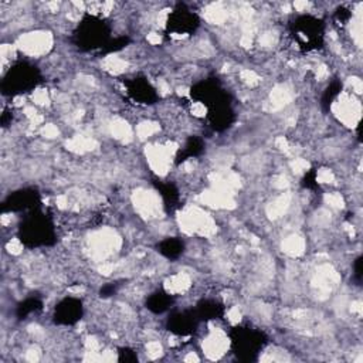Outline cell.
Returning a JSON list of instances; mask_svg holds the SVG:
<instances>
[{
	"mask_svg": "<svg viewBox=\"0 0 363 363\" xmlns=\"http://www.w3.org/2000/svg\"><path fill=\"white\" fill-rule=\"evenodd\" d=\"M40 82L38 70L29 62H19L13 66L2 81V90L6 95H21L30 93Z\"/></svg>",
	"mask_w": 363,
	"mask_h": 363,
	"instance_id": "6da1fadb",
	"label": "cell"
},
{
	"mask_svg": "<svg viewBox=\"0 0 363 363\" xmlns=\"http://www.w3.org/2000/svg\"><path fill=\"white\" fill-rule=\"evenodd\" d=\"M77 45L82 50H97L110 45V27L98 17H85L75 33Z\"/></svg>",
	"mask_w": 363,
	"mask_h": 363,
	"instance_id": "7a4b0ae2",
	"label": "cell"
},
{
	"mask_svg": "<svg viewBox=\"0 0 363 363\" xmlns=\"http://www.w3.org/2000/svg\"><path fill=\"white\" fill-rule=\"evenodd\" d=\"M230 336L233 351L240 360H254L267 344L266 335L253 328H234Z\"/></svg>",
	"mask_w": 363,
	"mask_h": 363,
	"instance_id": "3957f363",
	"label": "cell"
},
{
	"mask_svg": "<svg viewBox=\"0 0 363 363\" xmlns=\"http://www.w3.org/2000/svg\"><path fill=\"white\" fill-rule=\"evenodd\" d=\"M20 240L29 247L49 246L54 242V229L50 220L43 215H30L20 227Z\"/></svg>",
	"mask_w": 363,
	"mask_h": 363,
	"instance_id": "277c9868",
	"label": "cell"
},
{
	"mask_svg": "<svg viewBox=\"0 0 363 363\" xmlns=\"http://www.w3.org/2000/svg\"><path fill=\"white\" fill-rule=\"evenodd\" d=\"M294 38L298 47L311 51L321 46L324 38V25L314 16H301L294 21Z\"/></svg>",
	"mask_w": 363,
	"mask_h": 363,
	"instance_id": "5b68a950",
	"label": "cell"
},
{
	"mask_svg": "<svg viewBox=\"0 0 363 363\" xmlns=\"http://www.w3.org/2000/svg\"><path fill=\"white\" fill-rule=\"evenodd\" d=\"M166 27L174 34L187 36L199 27V17L194 12L180 8L170 13Z\"/></svg>",
	"mask_w": 363,
	"mask_h": 363,
	"instance_id": "8992f818",
	"label": "cell"
},
{
	"mask_svg": "<svg viewBox=\"0 0 363 363\" xmlns=\"http://www.w3.org/2000/svg\"><path fill=\"white\" fill-rule=\"evenodd\" d=\"M84 314L82 303L77 298H64L54 309V321L58 325H74Z\"/></svg>",
	"mask_w": 363,
	"mask_h": 363,
	"instance_id": "52a82bcc",
	"label": "cell"
},
{
	"mask_svg": "<svg viewBox=\"0 0 363 363\" xmlns=\"http://www.w3.org/2000/svg\"><path fill=\"white\" fill-rule=\"evenodd\" d=\"M130 97L138 104H154L158 99V93L152 84L145 78H132L125 82Z\"/></svg>",
	"mask_w": 363,
	"mask_h": 363,
	"instance_id": "ba28073f",
	"label": "cell"
},
{
	"mask_svg": "<svg viewBox=\"0 0 363 363\" xmlns=\"http://www.w3.org/2000/svg\"><path fill=\"white\" fill-rule=\"evenodd\" d=\"M199 319L198 312H178L169 319V331L179 336H187L196 331Z\"/></svg>",
	"mask_w": 363,
	"mask_h": 363,
	"instance_id": "9c48e42d",
	"label": "cell"
},
{
	"mask_svg": "<svg viewBox=\"0 0 363 363\" xmlns=\"http://www.w3.org/2000/svg\"><path fill=\"white\" fill-rule=\"evenodd\" d=\"M38 203V194L33 189H26V190H19L14 195H12L6 202H5V209L13 210V211H20V210H30L34 209Z\"/></svg>",
	"mask_w": 363,
	"mask_h": 363,
	"instance_id": "30bf717a",
	"label": "cell"
},
{
	"mask_svg": "<svg viewBox=\"0 0 363 363\" xmlns=\"http://www.w3.org/2000/svg\"><path fill=\"white\" fill-rule=\"evenodd\" d=\"M172 304H174L172 295H169L167 292H163V291H158L148 298L146 308L149 311H152L154 314H163L170 308Z\"/></svg>",
	"mask_w": 363,
	"mask_h": 363,
	"instance_id": "8fae6325",
	"label": "cell"
},
{
	"mask_svg": "<svg viewBox=\"0 0 363 363\" xmlns=\"http://www.w3.org/2000/svg\"><path fill=\"white\" fill-rule=\"evenodd\" d=\"M185 250V244L182 240L176 239V237H169L162 240L158 244V251L163 255V257L169 259V260H176L179 259L182 253Z\"/></svg>",
	"mask_w": 363,
	"mask_h": 363,
	"instance_id": "7c38bea8",
	"label": "cell"
},
{
	"mask_svg": "<svg viewBox=\"0 0 363 363\" xmlns=\"http://www.w3.org/2000/svg\"><path fill=\"white\" fill-rule=\"evenodd\" d=\"M203 148H204V145H203V142L200 139H198V138H190L186 142L185 148L182 149L179 156H178V163L185 162V161H187L190 158L200 155L203 152Z\"/></svg>",
	"mask_w": 363,
	"mask_h": 363,
	"instance_id": "4fadbf2b",
	"label": "cell"
},
{
	"mask_svg": "<svg viewBox=\"0 0 363 363\" xmlns=\"http://www.w3.org/2000/svg\"><path fill=\"white\" fill-rule=\"evenodd\" d=\"M223 312L220 304L215 301H204L198 308V315L200 319H216Z\"/></svg>",
	"mask_w": 363,
	"mask_h": 363,
	"instance_id": "5bb4252c",
	"label": "cell"
},
{
	"mask_svg": "<svg viewBox=\"0 0 363 363\" xmlns=\"http://www.w3.org/2000/svg\"><path fill=\"white\" fill-rule=\"evenodd\" d=\"M41 309V303L37 300V298H29L25 303H21L17 308V315L19 318H26L27 315Z\"/></svg>",
	"mask_w": 363,
	"mask_h": 363,
	"instance_id": "9a60e30c",
	"label": "cell"
},
{
	"mask_svg": "<svg viewBox=\"0 0 363 363\" xmlns=\"http://www.w3.org/2000/svg\"><path fill=\"white\" fill-rule=\"evenodd\" d=\"M161 194L167 203H174L178 199V190L172 185H159Z\"/></svg>",
	"mask_w": 363,
	"mask_h": 363,
	"instance_id": "2e32d148",
	"label": "cell"
},
{
	"mask_svg": "<svg viewBox=\"0 0 363 363\" xmlns=\"http://www.w3.org/2000/svg\"><path fill=\"white\" fill-rule=\"evenodd\" d=\"M340 89H342V85H339L338 82H333V84L331 85V89H328L327 93H325V98H324L325 104H331V102L335 99V97L339 94Z\"/></svg>",
	"mask_w": 363,
	"mask_h": 363,
	"instance_id": "e0dca14e",
	"label": "cell"
},
{
	"mask_svg": "<svg viewBox=\"0 0 363 363\" xmlns=\"http://www.w3.org/2000/svg\"><path fill=\"white\" fill-rule=\"evenodd\" d=\"M119 360H122V362H135V360H138V356H137V353H134L130 349H122L119 352Z\"/></svg>",
	"mask_w": 363,
	"mask_h": 363,
	"instance_id": "ac0fdd59",
	"label": "cell"
}]
</instances>
